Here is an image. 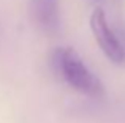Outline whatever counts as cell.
I'll use <instances>...</instances> for the list:
<instances>
[{
	"label": "cell",
	"instance_id": "cell-2",
	"mask_svg": "<svg viewBox=\"0 0 125 123\" xmlns=\"http://www.w3.org/2000/svg\"><path fill=\"white\" fill-rule=\"evenodd\" d=\"M90 30L94 33V38L103 54L108 57L113 63H124L125 62V47L122 46L120 40L114 30L108 24L106 14H104L103 8H95L90 16Z\"/></svg>",
	"mask_w": 125,
	"mask_h": 123
},
{
	"label": "cell",
	"instance_id": "cell-1",
	"mask_svg": "<svg viewBox=\"0 0 125 123\" xmlns=\"http://www.w3.org/2000/svg\"><path fill=\"white\" fill-rule=\"evenodd\" d=\"M54 68L65 82L78 92L92 98L104 96V87L101 80L85 66L73 47H59L54 51Z\"/></svg>",
	"mask_w": 125,
	"mask_h": 123
},
{
	"label": "cell",
	"instance_id": "cell-4",
	"mask_svg": "<svg viewBox=\"0 0 125 123\" xmlns=\"http://www.w3.org/2000/svg\"><path fill=\"white\" fill-rule=\"evenodd\" d=\"M92 3H100V2H103V0H90Z\"/></svg>",
	"mask_w": 125,
	"mask_h": 123
},
{
	"label": "cell",
	"instance_id": "cell-3",
	"mask_svg": "<svg viewBox=\"0 0 125 123\" xmlns=\"http://www.w3.org/2000/svg\"><path fill=\"white\" fill-rule=\"evenodd\" d=\"M30 14L35 24L44 33H57L60 27V9L59 0H32Z\"/></svg>",
	"mask_w": 125,
	"mask_h": 123
}]
</instances>
